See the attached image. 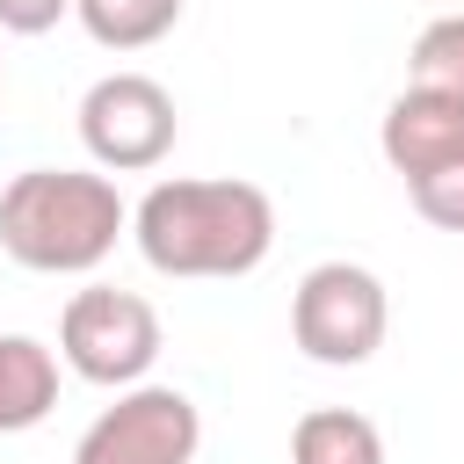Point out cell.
<instances>
[{
	"instance_id": "2",
	"label": "cell",
	"mask_w": 464,
	"mask_h": 464,
	"mask_svg": "<svg viewBox=\"0 0 464 464\" xmlns=\"http://www.w3.org/2000/svg\"><path fill=\"white\" fill-rule=\"evenodd\" d=\"M130 232V203L102 167H22L0 188V254L29 276H87Z\"/></svg>"
},
{
	"instance_id": "9",
	"label": "cell",
	"mask_w": 464,
	"mask_h": 464,
	"mask_svg": "<svg viewBox=\"0 0 464 464\" xmlns=\"http://www.w3.org/2000/svg\"><path fill=\"white\" fill-rule=\"evenodd\" d=\"M290 464H384V435L355 406H312L290 428Z\"/></svg>"
},
{
	"instance_id": "5",
	"label": "cell",
	"mask_w": 464,
	"mask_h": 464,
	"mask_svg": "<svg viewBox=\"0 0 464 464\" xmlns=\"http://www.w3.org/2000/svg\"><path fill=\"white\" fill-rule=\"evenodd\" d=\"M174 94L152 72H102L80 94V145L102 174H152L174 152Z\"/></svg>"
},
{
	"instance_id": "10",
	"label": "cell",
	"mask_w": 464,
	"mask_h": 464,
	"mask_svg": "<svg viewBox=\"0 0 464 464\" xmlns=\"http://www.w3.org/2000/svg\"><path fill=\"white\" fill-rule=\"evenodd\" d=\"M188 0H72L80 29L102 44V51H152L160 36H174Z\"/></svg>"
},
{
	"instance_id": "8",
	"label": "cell",
	"mask_w": 464,
	"mask_h": 464,
	"mask_svg": "<svg viewBox=\"0 0 464 464\" xmlns=\"http://www.w3.org/2000/svg\"><path fill=\"white\" fill-rule=\"evenodd\" d=\"M58 406V348L36 334H0V435H22L51 420Z\"/></svg>"
},
{
	"instance_id": "7",
	"label": "cell",
	"mask_w": 464,
	"mask_h": 464,
	"mask_svg": "<svg viewBox=\"0 0 464 464\" xmlns=\"http://www.w3.org/2000/svg\"><path fill=\"white\" fill-rule=\"evenodd\" d=\"M377 152L399 181H420V174L464 160V102L428 94V87H399L384 123H377Z\"/></svg>"
},
{
	"instance_id": "4",
	"label": "cell",
	"mask_w": 464,
	"mask_h": 464,
	"mask_svg": "<svg viewBox=\"0 0 464 464\" xmlns=\"http://www.w3.org/2000/svg\"><path fill=\"white\" fill-rule=\"evenodd\" d=\"M392 334V297L362 261H319L290 290V341L319 370H362Z\"/></svg>"
},
{
	"instance_id": "6",
	"label": "cell",
	"mask_w": 464,
	"mask_h": 464,
	"mask_svg": "<svg viewBox=\"0 0 464 464\" xmlns=\"http://www.w3.org/2000/svg\"><path fill=\"white\" fill-rule=\"evenodd\" d=\"M196 450H203L196 399L181 384H130L80 428L72 464H196Z\"/></svg>"
},
{
	"instance_id": "12",
	"label": "cell",
	"mask_w": 464,
	"mask_h": 464,
	"mask_svg": "<svg viewBox=\"0 0 464 464\" xmlns=\"http://www.w3.org/2000/svg\"><path fill=\"white\" fill-rule=\"evenodd\" d=\"M406 203H413L435 232H464V160H450V167L406 181Z\"/></svg>"
},
{
	"instance_id": "3",
	"label": "cell",
	"mask_w": 464,
	"mask_h": 464,
	"mask_svg": "<svg viewBox=\"0 0 464 464\" xmlns=\"http://www.w3.org/2000/svg\"><path fill=\"white\" fill-rule=\"evenodd\" d=\"M167 348V326L152 312V297L116 290V283H87L65 297L58 312V362L102 392H130L152 384V362Z\"/></svg>"
},
{
	"instance_id": "1",
	"label": "cell",
	"mask_w": 464,
	"mask_h": 464,
	"mask_svg": "<svg viewBox=\"0 0 464 464\" xmlns=\"http://www.w3.org/2000/svg\"><path fill=\"white\" fill-rule=\"evenodd\" d=\"M130 239H138L152 276L232 283V276H254L268 261L276 203H268V188H254L239 174H174L130 203Z\"/></svg>"
},
{
	"instance_id": "11",
	"label": "cell",
	"mask_w": 464,
	"mask_h": 464,
	"mask_svg": "<svg viewBox=\"0 0 464 464\" xmlns=\"http://www.w3.org/2000/svg\"><path fill=\"white\" fill-rule=\"evenodd\" d=\"M406 87L464 102V14H435L406 51Z\"/></svg>"
},
{
	"instance_id": "13",
	"label": "cell",
	"mask_w": 464,
	"mask_h": 464,
	"mask_svg": "<svg viewBox=\"0 0 464 464\" xmlns=\"http://www.w3.org/2000/svg\"><path fill=\"white\" fill-rule=\"evenodd\" d=\"M72 14V0H0V29L7 36H44Z\"/></svg>"
}]
</instances>
